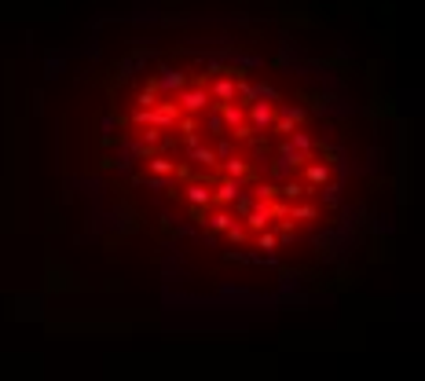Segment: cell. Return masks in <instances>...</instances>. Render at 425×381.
Returning a JSON list of instances; mask_svg holds the SVG:
<instances>
[{
    "instance_id": "6da1fadb",
    "label": "cell",
    "mask_w": 425,
    "mask_h": 381,
    "mask_svg": "<svg viewBox=\"0 0 425 381\" xmlns=\"http://www.w3.org/2000/svg\"><path fill=\"white\" fill-rule=\"evenodd\" d=\"M184 106H187V110H202V106H205V92H202V88L187 92V96H184Z\"/></svg>"
},
{
    "instance_id": "7a4b0ae2",
    "label": "cell",
    "mask_w": 425,
    "mask_h": 381,
    "mask_svg": "<svg viewBox=\"0 0 425 381\" xmlns=\"http://www.w3.org/2000/svg\"><path fill=\"white\" fill-rule=\"evenodd\" d=\"M253 121H257V125H271V106L268 103H257L253 106Z\"/></svg>"
},
{
    "instance_id": "3957f363",
    "label": "cell",
    "mask_w": 425,
    "mask_h": 381,
    "mask_svg": "<svg viewBox=\"0 0 425 381\" xmlns=\"http://www.w3.org/2000/svg\"><path fill=\"white\" fill-rule=\"evenodd\" d=\"M187 198H191V202H194V205H202V202H209V198H212V194H209L205 187H191V194H187Z\"/></svg>"
},
{
    "instance_id": "277c9868",
    "label": "cell",
    "mask_w": 425,
    "mask_h": 381,
    "mask_svg": "<svg viewBox=\"0 0 425 381\" xmlns=\"http://www.w3.org/2000/svg\"><path fill=\"white\" fill-rule=\"evenodd\" d=\"M308 180H312V184H323V180H326V169H323V165H312V169H308Z\"/></svg>"
},
{
    "instance_id": "5b68a950",
    "label": "cell",
    "mask_w": 425,
    "mask_h": 381,
    "mask_svg": "<svg viewBox=\"0 0 425 381\" xmlns=\"http://www.w3.org/2000/svg\"><path fill=\"white\" fill-rule=\"evenodd\" d=\"M224 117L231 121V125H238V121H242V110H238V106H231V103H227V106H224Z\"/></svg>"
},
{
    "instance_id": "8992f818",
    "label": "cell",
    "mask_w": 425,
    "mask_h": 381,
    "mask_svg": "<svg viewBox=\"0 0 425 381\" xmlns=\"http://www.w3.org/2000/svg\"><path fill=\"white\" fill-rule=\"evenodd\" d=\"M150 169H154V173H173V161H165V158H154V161H150Z\"/></svg>"
},
{
    "instance_id": "52a82bcc",
    "label": "cell",
    "mask_w": 425,
    "mask_h": 381,
    "mask_svg": "<svg viewBox=\"0 0 425 381\" xmlns=\"http://www.w3.org/2000/svg\"><path fill=\"white\" fill-rule=\"evenodd\" d=\"M180 84H184V73H169V77L161 81V88H180Z\"/></svg>"
},
{
    "instance_id": "ba28073f",
    "label": "cell",
    "mask_w": 425,
    "mask_h": 381,
    "mask_svg": "<svg viewBox=\"0 0 425 381\" xmlns=\"http://www.w3.org/2000/svg\"><path fill=\"white\" fill-rule=\"evenodd\" d=\"M231 92H235L231 81H220V84H217V99H231Z\"/></svg>"
},
{
    "instance_id": "9c48e42d",
    "label": "cell",
    "mask_w": 425,
    "mask_h": 381,
    "mask_svg": "<svg viewBox=\"0 0 425 381\" xmlns=\"http://www.w3.org/2000/svg\"><path fill=\"white\" fill-rule=\"evenodd\" d=\"M212 227H220V231L231 227V217H227V213H217V217H212Z\"/></svg>"
},
{
    "instance_id": "30bf717a",
    "label": "cell",
    "mask_w": 425,
    "mask_h": 381,
    "mask_svg": "<svg viewBox=\"0 0 425 381\" xmlns=\"http://www.w3.org/2000/svg\"><path fill=\"white\" fill-rule=\"evenodd\" d=\"M191 158H194V161H205V165H212V150H194Z\"/></svg>"
}]
</instances>
